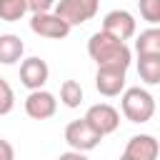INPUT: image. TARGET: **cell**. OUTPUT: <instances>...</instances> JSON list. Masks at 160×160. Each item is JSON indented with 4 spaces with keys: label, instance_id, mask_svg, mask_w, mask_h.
I'll use <instances>...</instances> for the list:
<instances>
[{
    "label": "cell",
    "instance_id": "cell-1",
    "mask_svg": "<svg viewBox=\"0 0 160 160\" xmlns=\"http://www.w3.org/2000/svg\"><path fill=\"white\" fill-rule=\"evenodd\" d=\"M88 55L98 65H112V68H125V70L130 65V48L125 45V40H118L108 35L105 30L95 32L88 40Z\"/></svg>",
    "mask_w": 160,
    "mask_h": 160
},
{
    "label": "cell",
    "instance_id": "cell-2",
    "mask_svg": "<svg viewBox=\"0 0 160 160\" xmlns=\"http://www.w3.org/2000/svg\"><path fill=\"white\" fill-rule=\"evenodd\" d=\"M120 108L130 122H148L155 115V98L142 88H128L122 92Z\"/></svg>",
    "mask_w": 160,
    "mask_h": 160
},
{
    "label": "cell",
    "instance_id": "cell-3",
    "mask_svg": "<svg viewBox=\"0 0 160 160\" xmlns=\"http://www.w3.org/2000/svg\"><path fill=\"white\" fill-rule=\"evenodd\" d=\"M100 140H102V135H100L85 118L72 120V122L65 128V142H68L72 150H78V152H88V150L98 148Z\"/></svg>",
    "mask_w": 160,
    "mask_h": 160
},
{
    "label": "cell",
    "instance_id": "cell-4",
    "mask_svg": "<svg viewBox=\"0 0 160 160\" xmlns=\"http://www.w3.org/2000/svg\"><path fill=\"white\" fill-rule=\"evenodd\" d=\"M100 0H58L55 2V12L72 28V25H82L88 20L95 18Z\"/></svg>",
    "mask_w": 160,
    "mask_h": 160
},
{
    "label": "cell",
    "instance_id": "cell-5",
    "mask_svg": "<svg viewBox=\"0 0 160 160\" xmlns=\"http://www.w3.org/2000/svg\"><path fill=\"white\" fill-rule=\"evenodd\" d=\"M30 30L40 38H50V40H62L70 35V25L58 15V12H32L30 18Z\"/></svg>",
    "mask_w": 160,
    "mask_h": 160
},
{
    "label": "cell",
    "instance_id": "cell-6",
    "mask_svg": "<svg viewBox=\"0 0 160 160\" xmlns=\"http://www.w3.org/2000/svg\"><path fill=\"white\" fill-rule=\"evenodd\" d=\"M85 120L105 138V135H110V132L118 130V125H120V112H118L112 105H108V102H98V105H90V108H88Z\"/></svg>",
    "mask_w": 160,
    "mask_h": 160
},
{
    "label": "cell",
    "instance_id": "cell-7",
    "mask_svg": "<svg viewBox=\"0 0 160 160\" xmlns=\"http://www.w3.org/2000/svg\"><path fill=\"white\" fill-rule=\"evenodd\" d=\"M95 88L105 98H115L125 88V68H112V65H98L95 72Z\"/></svg>",
    "mask_w": 160,
    "mask_h": 160
},
{
    "label": "cell",
    "instance_id": "cell-8",
    "mask_svg": "<svg viewBox=\"0 0 160 160\" xmlns=\"http://www.w3.org/2000/svg\"><path fill=\"white\" fill-rule=\"evenodd\" d=\"M102 30L118 40H130L138 30V22L128 10H110L102 18Z\"/></svg>",
    "mask_w": 160,
    "mask_h": 160
},
{
    "label": "cell",
    "instance_id": "cell-9",
    "mask_svg": "<svg viewBox=\"0 0 160 160\" xmlns=\"http://www.w3.org/2000/svg\"><path fill=\"white\" fill-rule=\"evenodd\" d=\"M58 110V100L52 92L38 88V90H30V95L25 98V112L32 118V120H48L52 118Z\"/></svg>",
    "mask_w": 160,
    "mask_h": 160
},
{
    "label": "cell",
    "instance_id": "cell-10",
    "mask_svg": "<svg viewBox=\"0 0 160 160\" xmlns=\"http://www.w3.org/2000/svg\"><path fill=\"white\" fill-rule=\"evenodd\" d=\"M160 155V145L152 135H132L122 150L125 160H155Z\"/></svg>",
    "mask_w": 160,
    "mask_h": 160
},
{
    "label": "cell",
    "instance_id": "cell-11",
    "mask_svg": "<svg viewBox=\"0 0 160 160\" xmlns=\"http://www.w3.org/2000/svg\"><path fill=\"white\" fill-rule=\"evenodd\" d=\"M48 75H50V68L45 60L40 58H28L22 60L20 65V82L28 88V90H38L48 82Z\"/></svg>",
    "mask_w": 160,
    "mask_h": 160
},
{
    "label": "cell",
    "instance_id": "cell-12",
    "mask_svg": "<svg viewBox=\"0 0 160 160\" xmlns=\"http://www.w3.org/2000/svg\"><path fill=\"white\" fill-rule=\"evenodd\" d=\"M22 50H25V45H22V40L18 35H12V32L0 35V62L2 65L18 62L22 58Z\"/></svg>",
    "mask_w": 160,
    "mask_h": 160
},
{
    "label": "cell",
    "instance_id": "cell-13",
    "mask_svg": "<svg viewBox=\"0 0 160 160\" xmlns=\"http://www.w3.org/2000/svg\"><path fill=\"white\" fill-rule=\"evenodd\" d=\"M138 75L148 85H160V55H138Z\"/></svg>",
    "mask_w": 160,
    "mask_h": 160
},
{
    "label": "cell",
    "instance_id": "cell-14",
    "mask_svg": "<svg viewBox=\"0 0 160 160\" xmlns=\"http://www.w3.org/2000/svg\"><path fill=\"white\" fill-rule=\"evenodd\" d=\"M138 55H160V28H148L135 40Z\"/></svg>",
    "mask_w": 160,
    "mask_h": 160
},
{
    "label": "cell",
    "instance_id": "cell-15",
    "mask_svg": "<svg viewBox=\"0 0 160 160\" xmlns=\"http://www.w3.org/2000/svg\"><path fill=\"white\" fill-rule=\"evenodd\" d=\"M25 12H28V2L25 0H0V20L18 22Z\"/></svg>",
    "mask_w": 160,
    "mask_h": 160
},
{
    "label": "cell",
    "instance_id": "cell-16",
    "mask_svg": "<svg viewBox=\"0 0 160 160\" xmlns=\"http://www.w3.org/2000/svg\"><path fill=\"white\" fill-rule=\"evenodd\" d=\"M60 102L68 108H78L82 102V88L78 80H65L60 85Z\"/></svg>",
    "mask_w": 160,
    "mask_h": 160
},
{
    "label": "cell",
    "instance_id": "cell-17",
    "mask_svg": "<svg viewBox=\"0 0 160 160\" xmlns=\"http://www.w3.org/2000/svg\"><path fill=\"white\" fill-rule=\"evenodd\" d=\"M138 10L145 22H150V25L160 22V0H138Z\"/></svg>",
    "mask_w": 160,
    "mask_h": 160
},
{
    "label": "cell",
    "instance_id": "cell-18",
    "mask_svg": "<svg viewBox=\"0 0 160 160\" xmlns=\"http://www.w3.org/2000/svg\"><path fill=\"white\" fill-rule=\"evenodd\" d=\"M15 108V92L5 78H0V115H8Z\"/></svg>",
    "mask_w": 160,
    "mask_h": 160
},
{
    "label": "cell",
    "instance_id": "cell-19",
    "mask_svg": "<svg viewBox=\"0 0 160 160\" xmlns=\"http://www.w3.org/2000/svg\"><path fill=\"white\" fill-rule=\"evenodd\" d=\"M28 2V10L30 12H45V10H50L58 0H25Z\"/></svg>",
    "mask_w": 160,
    "mask_h": 160
},
{
    "label": "cell",
    "instance_id": "cell-20",
    "mask_svg": "<svg viewBox=\"0 0 160 160\" xmlns=\"http://www.w3.org/2000/svg\"><path fill=\"white\" fill-rule=\"evenodd\" d=\"M12 158H15L12 145H10L8 140H2V138H0V160H12Z\"/></svg>",
    "mask_w": 160,
    "mask_h": 160
}]
</instances>
